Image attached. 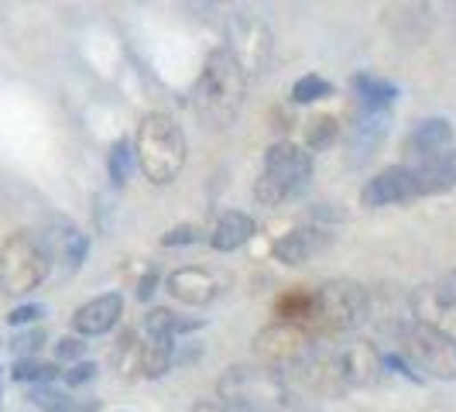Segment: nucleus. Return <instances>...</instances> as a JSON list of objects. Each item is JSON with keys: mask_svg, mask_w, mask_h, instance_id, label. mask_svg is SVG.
<instances>
[{"mask_svg": "<svg viewBox=\"0 0 456 412\" xmlns=\"http://www.w3.org/2000/svg\"><path fill=\"white\" fill-rule=\"evenodd\" d=\"M83 350H86L83 337H62V341L55 343V354H59V361H79V358H83Z\"/></svg>", "mask_w": 456, "mask_h": 412, "instance_id": "33", "label": "nucleus"}, {"mask_svg": "<svg viewBox=\"0 0 456 412\" xmlns=\"http://www.w3.org/2000/svg\"><path fill=\"white\" fill-rule=\"evenodd\" d=\"M244 93H248L244 69L237 66L227 48H216L203 62V72L189 93V103L206 128H227L244 107Z\"/></svg>", "mask_w": 456, "mask_h": 412, "instance_id": "1", "label": "nucleus"}, {"mask_svg": "<svg viewBox=\"0 0 456 412\" xmlns=\"http://www.w3.org/2000/svg\"><path fill=\"white\" fill-rule=\"evenodd\" d=\"M330 244V234L322 227H296L289 230V234H281L278 241H274V258L281 261V265H305L309 258H316Z\"/></svg>", "mask_w": 456, "mask_h": 412, "instance_id": "17", "label": "nucleus"}, {"mask_svg": "<svg viewBox=\"0 0 456 412\" xmlns=\"http://www.w3.org/2000/svg\"><path fill=\"white\" fill-rule=\"evenodd\" d=\"M391 128V111H361L357 120L350 124V131H346V148L354 152L350 161L354 165H361L364 159H370L378 148H381V141L388 135Z\"/></svg>", "mask_w": 456, "mask_h": 412, "instance_id": "14", "label": "nucleus"}, {"mask_svg": "<svg viewBox=\"0 0 456 412\" xmlns=\"http://www.w3.org/2000/svg\"><path fill=\"white\" fill-rule=\"evenodd\" d=\"M415 179V196H439L456 189V144L446 152H436L405 165Z\"/></svg>", "mask_w": 456, "mask_h": 412, "instance_id": "11", "label": "nucleus"}, {"mask_svg": "<svg viewBox=\"0 0 456 412\" xmlns=\"http://www.w3.org/2000/svg\"><path fill=\"white\" fill-rule=\"evenodd\" d=\"M107 169H110V179H114V185L127 183V179H131V169H134V144H131V141H117L114 148H110Z\"/></svg>", "mask_w": 456, "mask_h": 412, "instance_id": "26", "label": "nucleus"}, {"mask_svg": "<svg viewBox=\"0 0 456 412\" xmlns=\"http://www.w3.org/2000/svg\"><path fill=\"white\" fill-rule=\"evenodd\" d=\"M134 159L144 179L155 185H168L185 165V135L179 120L168 114H148L137 124Z\"/></svg>", "mask_w": 456, "mask_h": 412, "instance_id": "3", "label": "nucleus"}, {"mask_svg": "<svg viewBox=\"0 0 456 412\" xmlns=\"http://www.w3.org/2000/svg\"><path fill=\"white\" fill-rule=\"evenodd\" d=\"M179 317L172 309H148L144 313V334L148 337H175Z\"/></svg>", "mask_w": 456, "mask_h": 412, "instance_id": "28", "label": "nucleus"}, {"mask_svg": "<svg viewBox=\"0 0 456 412\" xmlns=\"http://www.w3.org/2000/svg\"><path fill=\"white\" fill-rule=\"evenodd\" d=\"M168 293L185 306H206L216 296V278L203 268H175L168 275Z\"/></svg>", "mask_w": 456, "mask_h": 412, "instance_id": "19", "label": "nucleus"}, {"mask_svg": "<svg viewBox=\"0 0 456 412\" xmlns=\"http://www.w3.org/2000/svg\"><path fill=\"white\" fill-rule=\"evenodd\" d=\"M237 59V66L244 69V76L265 72L272 62V28L254 18V14H233L227 24V45H224Z\"/></svg>", "mask_w": 456, "mask_h": 412, "instance_id": "8", "label": "nucleus"}, {"mask_svg": "<svg viewBox=\"0 0 456 412\" xmlns=\"http://www.w3.org/2000/svg\"><path fill=\"white\" fill-rule=\"evenodd\" d=\"M42 248H45L48 261H62L69 272H76L83 261H86V251H90V241H86V234H79V230L66 224V220H55L48 234L42 237Z\"/></svg>", "mask_w": 456, "mask_h": 412, "instance_id": "15", "label": "nucleus"}, {"mask_svg": "<svg viewBox=\"0 0 456 412\" xmlns=\"http://www.w3.org/2000/svg\"><path fill=\"white\" fill-rule=\"evenodd\" d=\"M137 361H141L144 378H161L172 367V337H148Z\"/></svg>", "mask_w": 456, "mask_h": 412, "instance_id": "23", "label": "nucleus"}, {"mask_svg": "<svg viewBox=\"0 0 456 412\" xmlns=\"http://www.w3.org/2000/svg\"><path fill=\"white\" fill-rule=\"evenodd\" d=\"M120 317H124V296L120 293H103V296L90 299L76 309L72 330H76V337H100V334L114 330Z\"/></svg>", "mask_w": 456, "mask_h": 412, "instance_id": "13", "label": "nucleus"}, {"mask_svg": "<svg viewBox=\"0 0 456 412\" xmlns=\"http://www.w3.org/2000/svg\"><path fill=\"white\" fill-rule=\"evenodd\" d=\"M337 367H340L343 385H367L381 371V354L374 350V343L354 341L343 350H337Z\"/></svg>", "mask_w": 456, "mask_h": 412, "instance_id": "16", "label": "nucleus"}, {"mask_svg": "<svg viewBox=\"0 0 456 412\" xmlns=\"http://www.w3.org/2000/svg\"><path fill=\"white\" fill-rule=\"evenodd\" d=\"M72 412H96V406H76Z\"/></svg>", "mask_w": 456, "mask_h": 412, "instance_id": "38", "label": "nucleus"}, {"mask_svg": "<svg viewBox=\"0 0 456 412\" xmlns=\"http://www.w3.org/2000/svg\"><path fill=\"white\" fill-rule=\"evenodd\" d=\"M456 144V135L453 128H450V120L446 117H433V120H422L415 131L409 135V161H419L426 159V155H436V152H446V148H453ZM405 161V165H409Z\"/></svg>", "mask_w": 456, "mask_h": 412, "instance_id": "18", "label": "nucleus"}, {"mask_svg": "<svg viewBox=\"0 0 456 412\" xmlns=\"http://www.w3.org/2000/svg\"><path fill=\"white\" fill-rule=\"evenodd\" d=\"M45 317V306H38V302H28V306H18V309H11L7 313V323L11 326H28V323H38Z\"/></svg>", "mask_w": 456, "mask_h": 412, "instance_id": "31", "label": "nucleus"}, {"mask_svg": "<svg viewBox=\"0 0 456 412\" xmlns=\"http://www.w3.org/2000/svg\"><path fill=\"white\" fill-rule=\"evenodd\" d=\"M11 375H14V382H35V385H48V382L59 375V367L52 365V361H42V358H18Z\"/></svg>", "mask_w": 456, "mask_h": 412, "instance_id": "24", "label": "nucleus"}, {"mask_svg": "<svg viewBox=\"0 0 456 412\" xmlns=\"http://www.w3.org/2000/svg\"><path fill=\"white\" fill-rule=\"evenodd\" d=\"M411 320L456 343V299L443 285H419L409 296Z\"/></svg>", "mask_w": 456, "mask_h": 412, "instance_id": "10", "label": "nucleus"}, {"mask_svg": "<svg viewBox=\"0 0 456 412\" xmlns=\"http://www.w3.org/2000/svg\"><path fill=\"white\" fill-rule=\"evenodd\" d=\"M192 241H200V230L192 227V224H183V227H172L168 234H161V244H165V248H175V244H192Z\"/></svg>", "mask_w": 456, "mask_h": 412, "instance_id": "32", "label": "nucleus"}, {"mask_svg": "<svg viewBox=\"0 0 456 412\" xmlns=\"http://www.w3.org/2000/svg\"><path fill=\"white\" fill-rule=\"evenodd\" d=\"M48 275V254L38 237L31 234H11L0 244V293L24 296L35 293Z\"/></svg>", "mask_w": 456, "mask_h": 412, "instance_id": "6", "label": "nucleus"}, {"mask_svg": "<svg viewBox=\"0 0 456 412\" xmlns=\"http://www.w3.org/2000/svg\"><path fill=\"white\" fill-rule=\"evenodd\" d=\"M42 343H45V330H42V326H35V330H24V334H18L11 347H14V354H21V358H35Z\"/></svg>", "mask_w": 456, "mask_h": 412, "instance_id": "30", "label": "nucleus"}, {"mask_svg": "<svg viewBox=\"0 0 456 412\" xmlns=\"http://www.w3.org/2000/svg\"><path fill=\"white\" fill-rule=\"evenodd\" d=\"M309 176H313L309 152H302L292 141H281V144L268 148L257 185H254V196H257V203L278 206L285 203L289 196H298L309 185Z\"/></svg>", "mask_w": 456, "mask_h": 412, "instance_id": "5", "label": "nucleus"}, {"mask_svg": "<svg viewBox=\"0 0 456 412\" xmlns=\"http://www.w3.org/2000/svg\"><path fill=\"white\" fill-rule=\"evenodd\" d=\"M216 391H220V402L233 412H278L292 399L289 378L268 365L227 367Z\"/></svg>", "mask_w": 456, "mask_h": 412, "instance_id": "2", "label": "nucleus"}, {"mask_svg": "<svg viewBox=\"0 0 456 412\" xmlns=\"http://www.w3.org/2000/svg\"><path fill=\"white\" fill-rule=\"evenodd\" d=\"M155 285H159V272L151 268V272L141 278V285H137V299H151L155 296Z\"/></svg>", "mask_w": 456, "mask_h": 412, "instance_id": "35", "label": "nucleus"}, {"mask_svg": "<svg viewBox=\"0 0 456 412\" xmlns=\"http://www.w3.org/2000/svg\"><path fill=\"white\" fill-rule=\"evenodd\" d=\"M316 293V309H313V323H309V334H322V337H337V334H350L357 330L361 323H367L370 313V299L367 289L357 282H326Z\"/></svg>", "mask_w": 456, "mask_h": 412, "instance_id": "4", "label": "nucleus"}, {"mask_svg": "<svg viewBox=\"0 0 456 412\" xmlns=\"http://www.w3.org/2000/svg\"><path fill=\"white\" fill-rule=\"evenodd\" d=\"M28 399H31V402H35L42 412H72V409H76V402L69 399L66 391L52 389V385H35Z\"/></svg>", "mask_w": 456, "mask_h": 412, "instance_id": "27", "label": "nucleus"}, {"mask_svg": "<svg viewBox=\"0 0 456 412\" xmlns=\"http://www.w3.org/2000/svg\"><path fill=\"white\" fill-rule=\"evenodd\" d=\"M443 289H446V293H450V296L456 299V272L450 275V278H446V282H443Z\"/></svg>", "mask_w": 456, "mask_h": 412, "instance_id": "37", "label": "nucleus"}, {"mask_svg": "<svg viewBox=\"0 0 456 412\" xmlns=\"http://www.w3.org/2000/svg\"><path fill=\"white\" fill-rule=\"evenodd\" d=\"M337 137H340V124H337V117H313V120H309V128H305V144H309L313 152H326Z\"/></svg>", "mask_w": 456, "mask_h": 412, "instance_id": "25", "label": "nucleus"}, {"mask_svg": "<svg viewBox=\"0 0 456 412\" xmlns=\"http://www.w3.org/2000/svg\"><path fill=\"white\" fill-rule=\"evenodd\" d=\"M415 200V179L405 165H391L385 172H378L374 179H367V185L361 189V203L367 210H378V206H395V203H409Z\"/></svg>", "mask_w": 456, "mask_h": 412, "instance_id": "12", "label": "nucleus"}, {"mask_svg": "<svg viewBox=\"0 0 456 412\" xmlns=\"http://www.w3.org/2000/svg\"><path fill=\"white\" fill-rule=\"evenodd\" d=\"M251 237H254L251 217L240 213V210H230V213H224V217L216 220V227L209 234V244H213L216 251H237V248H244Z\"/></svg>", "mask_w": 456, "mask_h": 412, "instance_id": "20", "label": "nucleus"}, {"mask_svg": "<svg viewBox=\"0 0 456 412\" xmlns=\"http://www.w3.org/2000/svg\"><path fill=\"white\" fill-rule=\"evenodd\" d=\"M330 93H333V87L326 79H320V76H302V79H296V87H292V100L296 103H313V100H322Z\"/></svg>", "mask_w": 456, "mask_h": 412, "instance_id": "29", "label": "nucleus"}, {"mask_svg": "<svg viewBox=\"0 0 456 412\" xmlns=\"http://www.w3.org/2000/svg\"><path fill=\"white\" fill-rule=\"evenodd\" d=\"M367 299H370V313H367V320H374L381 330H391V334L402 337V330L411 323L402 317V293H395V289H378L374 296L367 293Z\"/></svg>", "mask_w": 456, "mask_h": 412, "instance_id": "21", "label": "nucleus"}, {"mask_svg": "<svg viewBox=\"0 0 456 412\" xmlns=\"http://www.w3.org/2000/svg\"><path fill=\"white\" fill-rule=\"evenodd\" d=\"M402 350H405L409 365L419 367L422 375L443 378V382L456 378V343L446 341L443 334L429 330V326L411 320L409 326L402 330Z\"/></svg>", "mask_w": 456, "mask_h": 412, "instance_id": "7", "label": "nucleus"}, {"mask_svg": "<svg viewBox=\"0 0 456 412\" xmlns=\"http://www.w3.org/2000/svg\"><path fill=\"white\" fill-rule=\"evenodd\" d=\"M354 90H357V96L364 100L367 111H388V103L395 100V96H398L395 83H385V79H378V76H367V72L354 76Z\"/></svg>", "mask_w": 456, "mask_h": 412, "instance_id": "22", "label": "nucleus"}, {"mask_svg": "<svg viewBox=\"0 0 456 412\" xmlns=\"http://www.w3.org/2000/svg\"><path fill=\"white\" fill-rule=\"evenodd\" d=\"M189 412H233V409H227L224 402H209V399H203V402H196Z\"/></svg>", "mask_w": 456, "mask_h": 412, "instance_id": "36", "label": "nucleus"}, {"mask_svg": "<svg viewBox=\"0 0 456 412\" xmlns=\"http://www.w3.org/2000/svg\"><path fill=\"white\" fill-rule=\"evenodd\" d=\"M313 350V337L309 330H302L296 323H272L254 337V354L268 367H292L298 365L305 354Z\"/></svg>", "mask_w": 456, "mask_h": 412, "instance_id": "9", "label": "nucleus"}, {"mask_svg": "<svg viewBox=\"0 0 456 412\" xmlns=\"http://www.w3.org/2000/svg\"><path fill=\"white\" fill-rule=\"evenodd\" d=\"M93 375H96V365H90V361H76V365L66 371V385H72V389H76V385H86Z\"/></svg>", "mask_w": 456, "mask_h": 412, "instance_id": "34", "label": "nucleus"}]
</instances>
